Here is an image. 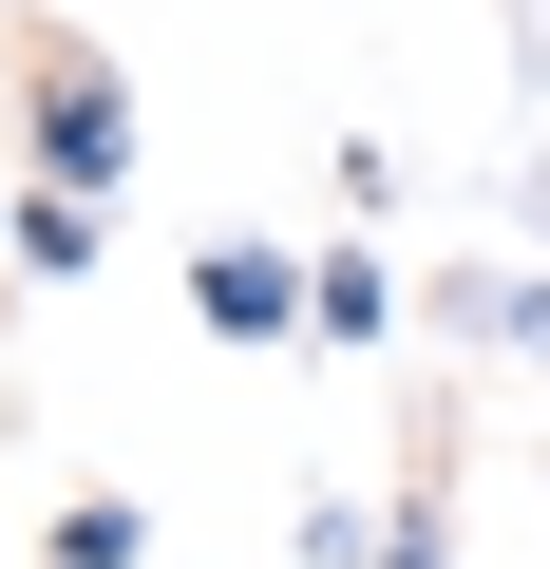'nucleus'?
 Masks as SVG:
<instances>
[{"label":"nucleus","instance_id":"f257e3e1","mask_svg":"<svg viewBox=\"0 0 550 569\" xmlns=\"http://www.w3.org/2000/svg\"><path fill=\"white\" fill-rule=\"evenodd\" d=\"M20 152H39L58 190H96V209L133 190V77H114L77 20H39V39H20Z\"/></svg>","mask_w":550,"mask_h":569},{"label":"nucleus","instance_id":"f03ea898","mask_svg":"<svg viewBox=\"0 0 550 569\" xmlns=\"http://www.w3.org/2000/svg\"><path fill=\"white\" fill-rule=\"evenodd\" d=\"M190 323L247 342V361H286V342H304V247H247V228L190 247Z\"/></svg>","mask_w":550,"mask_h":569},{"label":"nucleus","instance_id":"7ed1b4c3","mask_svg":"<svg viewBox=\"0 0 550 569\" xmlns=\"http://www.w3.org/2000/svg\"><path fill=\"white\" fill-rule=\"evenodd\" d=\"M418 323H437V342H493V361H550V284L474 247V266H437V284H418Z\"/></svg>","mask_w":550,"mask_h":569},{"label":"nucleus","instance_id":"20e7f679","mask_svg":"<svg viewBox=\"0 0 550 569\" xmlns=\"http://www.w3.org/2000/svg\"><path fill=\"white\" fill-rule=\"evenodd\" d=\"M0 266H20V284H96L114 266V209L58 190V171H20V190H0Z\"/></svg>","mask_w":550,"mask_h":569},{"label":"nucleus","instance_id":"39448f33","mask_svg":"<svg viewBox=\"0 0 550 569\" xmlns=\"http://www.w3.org/2000/svg\"><path fill=\"white\" fill-rule=\"evenodd\" d=\"M380 323H399V266H380L361 228H342V247H304V342H323V361H361Z\"/></svg>","mask_w":550,"mask_h":569},{"label":"nucleus","instance_id":"423d86ee","mask_svg":"<svg viewBox=\"0 0 550 569\" xmlns=\"http://www.w3.org/2000/svg\"><path fill=\"white\" fill-rule=\"evenodd\" d=\"M39 569H152V512L133 493H58L39 512Z\"/></svg>","mask_w":550,"mask_h":569},{"label":"nucleus","instance_id":"0eeeda50","mask_svg":"<svg viewBox=\"0 0 550 569\" xmlns=\"http://www.w3.org/2000/svg\"><path fill=\"white\" fill-rule=\"evenodd\" d=\"M286 569H380V512H361V493H304V512H286Z\"/></svg>","mask_w":550,"mask_h":569},{"label":"nucleus","instance_id":"6e6552de","mask_svg":"<svg viewBox=\"0 0 550 569\" xmlns=\"http://www.w3.org/2000/svg\"><path fill=\"white\" fill-rule=\"evenodd\" d=\"M380 569H456V475H437V456H418V493L380 512Z\"/></svg>","mask_w":550,"mask_h":569}]
</instances>
